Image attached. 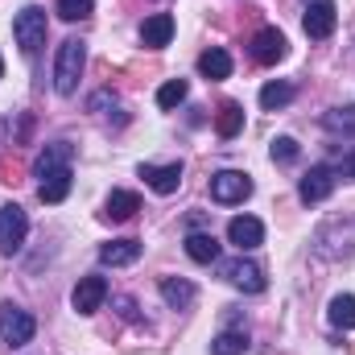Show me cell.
I'll list each match as a JSON object with an SVG mask.
<instances>
[{
    "label": "cell",
    "instance_id": "ac0fdd59",
    "mask_svg": "<svg viewBox=\"0 0 355 355\" xmlns=\"http://www.w3.org/2000/svg\"><path fill=\"white\" fill-rule=\"evenodd\" d=\"M137 211H141V198H137L132 190H112V194H107V207H103V219L124 223V219H132Z\"/></svg>",
    "mask_w": 355,
    "mask_h": 355
},
{
    "label": "cell",
    "instance_id": "3957f363",
    "mask_svg": "<svg viewBox=\"0 0 355 355\" xmlns=\"http://www.w3.org/2000/svg\"><path fill=\"white\" fill-rule=\"evenodd\" d=\"M33 331H37V322H33L29 310H21L12 302H0V339L8 347H25L33 339Z\"/></svg>",
    "mask_w": 355,
    "mask_h": 355
},
{
    "label": "cell",
    "instance_id": "7a4b0ae2",
    "mask_svg": "<svg viewBox=\"0 0 355 355\" xmlns=\"http://www.w3.org/2000/svg\"><path fill=\"white\" fill-rule=\"evenodd\" d=\"M46 33H50V21H46V12H42L37 4H29V8L17 12V21H12V37H17V46H21L25 58H37V54H42Z\"/></svg>",
    "mask_w": 355,
    "mask_h": 355
},
{
    "label": "cell",
    "instance_id": "484cf974",
    "mask_svg": "<svg viewBox=\"0 0 355 355\" xmlns=\"http://www.w3.org/2000/svg\"><path fill=\"white\" fill-rule=\"evenodd\" d=\"M289 99H293V87H289V83H265V87H261V107H265V112L285 107Z\"/></svg>",
    "mask_w": 355,
    "mask_h": 355
},
{
    "label": "cell",
    "instance_id": "f546056e",
    "mask_svg": "<svg viewBox=\"0 0 355 355\" xmlns=\"http://www.w3.org/2000/svg\"><path fill=\"white\" fill-rule=\"evenodd\" d=\"M112 306L120 310V318H124V322H141V310H137V302H132L128 293H120V297H112Z\"/></svg>",
    "mask_w": 355,
    "mask_h": 355
},
{
    "label": "cell",
    "instance_id": "d6986e66",
    "mask_svg": "<svg viewBox=\"0 0 355 355\" xmlns=\"http://www.w3.org/2000/svg\"><path fill=\"white\" fill-rule=\"evenodd\" d=\"M240 128H244V107H240L236 99H223L219 112H215V132H219L223 141H232Z\"/></svg>",
    "mask_w": 355,
    "mask_h": 355
},
{
    "label": "cell",
    "instance_id": "5bb4252c",
    "mask_svg": "<svg viewBox=\"0 0 355 355\" xmlns=\"http://www.w3.org/2000/svg\"><path fill=\"white\" fill-rule=\"evenodd\" d=\"M141 178L157 194H174L178 186H182V166L178 162H170V166H141Z\"/></svg>",
    "mask_w": 355,
    "mask_h": 355
},
{
    "label": "cell",
    "instance_id": "30bf717a",
    "mask_svg": "<svg viewBox=\"0 0 355 355\" xmlns=\"http://www.w3.org/2000/svg\"><path fill=\"white\" fill-rule=\"evenodd\" d=\"M335 170L331 166H310V174L302 178V186H297V194H302V202H327L331 198V190H335Z\"/></svg>",
    "mask_w": 355,
    "mask_h": 355
},
{
    "label": "cell",
    "instance_id": "836d02e7",
    "mask_svg": "<svg viewBox=\"0 0 355 355\" xmlns=\"http://www.w3.org/2000/svg\"><path fill=\"white\" fill-rule=\"evenodd\" d=\"M0 75H4V58H0Z\"/></svg>",
    "mask_w": 355,
    "mask_h": 355
},
{
    "label": "cell",
    "instance_id": "2e32d148",
    "mask_svg": "<svg viewBox=\"0 0 355 355\" xmlns=\"http://www.w3.org/2000/svg\"><path fill=\"white\" fill-rule=\"evenodd\" d=\"M71 166H58V170H50V174L42 178V186H37V198L42 202H62L67 194H71Z\"/></svg>",
    "mask_w": 355,
    "mask_h": 355
},
{
    "label": "cell",
    "instance_id": "44dd1931",
    "mask_svg": "<svg viewBox=\"0 0 355 355\" xmlns=\"http://www.w3.org/2000/svg\"><path fill=\"white\" fill-rule=\"evenodd\" d=\"M198 75H202V79H215V83H219V79H227V75H232V54H227V50H219V46H215V50H207V54L198 58Z\"/></svg>",
    "mask_w": 355,
    "mask_h": 355
},
{
    "label": "cell",
    "instance_id": "1f68e13d",
    "mask_svg": "<svg viewBox=\"0 0 355 355\" xmlns=\"http://www.w3.org/2000/svg\"><path fill=\"white\" fill-rule=\"evenodd\" d=\"M335 170V178H343V182H355V153H347L339 166H331Z\"/></svg>",
    "mask_w": 355,
    "mask_h": 355
},
{
    "label": "cell",
    "instance_id": "e575fe53",
    "mask_svg": "<svg viewBox=\"0 0 355 355\" xmlns=\"http://www.w3.org/2000/svg\"><path fill=\"white\" fill-rule=\"evenodd\" d=\"M352 355H355V343H352Z\"/></svg>",
    "mask_w": 355,
    "mask_h": 355
},
{
    "label": "cell",
    "instance_id": "d6a6232c",
    "mask_svg": "<svg viewBox=\"0 0 355 355\" xmlns=\"http://www.w3.org/2000/svg\"><path fill=\"white\" fill-rule=\"evenodd\" d=\"M107 103H116V95H112V91H95V95H91V112H103Z\"/></svg>",
    "mask_w": 355,
    "mask_h": 355
},
{
    "label": "cell",
    "instance_id": "9a60e30c",
    "mask_svg": "<svg viewBox=\"0 0 355 355\" xmlns=\"http://www.w3.org/2000/svg\"><path fill=\"white\" fill-rule=\"evenodd\" d=\"M186 257H190L194 265H215V261H219V240H215L211 232H190V236H186Z\"/></svg>",
    "mask_w": 355,
    "mask_h": 355
},
{
    "label": "cell",
    "instance_id": "4dcf8cb0",
    "mask_svg": "<svg viewBox=\"0 0 355 355\" xmlns=\"http://www.w3.org/2000/svg\"><path fill=\"white\" fill-rule=\"evenodd\" d=\"M0 182H21V162H12V157H0Z\"/></svg>",
    "mask_w": 355,
    "mask_h": 355
},
{
    "label": "cell",
    "instance_id": "f1b7e54d",
    "mask_svg": "<svg viewBox=\"0 0 355 355\" xmlns=\"http://www.w3.org/2000/svg\"><path fill=\"white\" fill-rule=\"evenodd\" d=\"M186 99V79H170V83H162V91H157V103L162 107H178Z\"/></svg>",
    "mask_w": 355,
    "mask_h": 355
},
{
    "label": "cell",
    "instance_id": "9c48e42d",
    "mask_svg": "<svg viewBox=\"0 0 355 355\" xmlns=\"http://www.w3.org/2000/svg\"><path fill=\"white\" fill-rule=\"evenodd\" d=\"M289 54V42H285V33L281 29H261L257 37H252V62H261V67H277L281 58Z\"/></svg>",
    "mask_w": 355,
    "mask_h": 355
},
{
    "label": "cell",
    "instance_id": "5b68a950",
    "mask_svg": "<svg viewBox=\"0 0 355 355\" xmlns=\"http://www.w3.org/2000/svg\"><path fill=\"white\" fill-rule=\"evenodd\" d=\"M25 236H29V215H25V211H21L17 202L0 207V252H4V257L21 252Z\"/></svg>",
    "mask_w": 355,
    "mask_h": 355
},
{
    "label": "cell",
    "instance_id": "83f0119b",
    "mask_svg": "<svg viewBox=\"0 0 355 355\" xmlns=\"http://www.w3.org/2000/svg\"><path fill=\"white\" fill-rule=\"evenodd\" d=\"M297 153H302V149H297V141H293V137H277V141H272V162L293 166V162H297Z\"/></svg>",
    "mask_w": 355,
    "mask_h": 355
},
{
    "label": "cell",
    "instance_id": "7402d4cb",
    "mask_svg": "<svg viewBox=\"0 0 355 355\" xmlns=\"http://www.w3.org/2000/svg\"><path fill=\"white\" fill-rule=\"evenodd\" d=\"M58 166H71V145H67V141H54V145H46V149H42V157L33 162V174L46 178L50 170H58Z\"/></svg>",
    "mask_w": 355,
    "mask_h": 355
},
{
    "label": "cell",
    "instance_id": "7c38bea8",
    "mask_svg": "<svg viewBox=\"0 0 355 355\" xmlns=\"http://www.w3.org/2000/svg\"><path fill=\"white\" fill-rule=\"evenodd\" d=\"M103 297H107V281H103V277H83V281L75 285V293H71V306H75L79 314H95V310L103 306Z\"/></svg>",
    "mask_w": 355,
    "mask_h": 355
},
{
    "label": "cell",
    "instance_id": "277c9868",
    "mask_svg": "<svg viewBox=\"0 0 355 355\" xmlns=\"http://www.w3.org/2000/svg\"><path fill=\"white\" fill-rule=\"evenodd\" d=\"M314 248H318V257H327V261H343V257H352L355 252V219L347 223V227H343V219L327 223V227L318 232Z\"/></svg>",
    "mask_w": 355,
    "mask_h": 355
},
{
    "label": "cell",
    "instance_id": "ffe728a7",
    "mask_svg": "<svg viewBox=\"0 0 355 355\" xmlns=\"http://www.w3.org/2000/svg\"><path fill=\"white\" fill-rule=\"evenodd\" d=\"M137 257H141V240H112V244H103V248H99V261H103V265H112V268L132 265Z\"/></svg>",
    "mask_w": 355,
    "mask_h": 355
},
{
    "label": "cell",
    "instance_id": "603a6c76",
    "mask_svg": "<svg viewBox=\"0 0 355 355\" xmlns=\"http://www.w3.org/2000/svg\"><path fill=\"white\" fill-rule=\"evenodd\" d=\"M248 352V331L244 327H232V331H219L211 339V355H244Z\"/></svg>",
    "mask_w": 355,
    "mask_h": 355
},
{
    "label": "cell",
    "instance_id": "cb8c5ba5",
    "mask_svg": "<svg viewBox=\"0 0 355 355\" xmlns=\"http://www.w3.org/2000/svg\"><path fill=\"white\" fill-rule=\"evenodd\" d=\"M322 128H327L331 137H352V132H355V103L331 107V112L322 116Z\"/></svg>",
    "mask_w": 355,
    "mask_h": 355
},
{
    "label": "cell",
    "instance_id": "8fae6325",
    "mask_svg": "<svg viewBox=\"0 0 355 355\" xmlns=\"http://www.w3.org/2000/svg\"><path fill=\"white\" fill-rule=\"evenodd\" d=\"M227 240H232L240 252L261 248V244H265V223H261V219H252V215H236V219L227 223Z\"/></svg>",
    "mask_w": 355,
    "mask_h": 355
},
{
    "label": "cell",
    "instance_id": "4fadbf2b",
    "mask_svg": "<svg viewBox=\"0 0 355 355\" xmlns=\"http://www.w3.org/2000/svg\"><path fill=\"white\" fill-rule=\"evenodd\" d=\"M170 37H174V17H170V12H153V17H145V25H141V42H145V50H166Z\"/></svg>",
    "mask_w": 355,
    "mask_h": 355
},
{
    "label": "cell",
    "instance_id": "d4e9b609",
    "mask_svg": "<svg viewBox=\"0 0 355 355\" xmlns=\"http://www.w3.org/2000/svg\"><path fill=\"white\" fill-rule=\"evenodd\" d=\"M327 314H331V327L335 331H355V297L352 293H335Z\"/></svg>",
    "mask_w": 355,
    "mask_h": 355
},
{
    "label": "cell",
    "instance_id": "ba28073f",
    "mask_svg": "<svg viewBox=\"0 0 355 355\" xmlns=\"http://www.w3.org/2000/svg\"><path fill=\"white\" fill-rule=\"evenodd\" d=\"M306 33L314 37V42H322V37H331L335 33V25H339V8H335V0H306Z\"/></svg>",
    "mask_w": 355,
    "mask_h": 355
},
{
    "label": "cell",
    "instance_id": "6da1fadb",
    "mask_svg": "<svg viewBox=\"0 0 355 355\" xmlns=\"http://www.w3.org/2000/svg\"><path fill=\"white\" fill-rule=\"evenodd\" d=\"M83 67H87V46L79 37H67L58 46V62H54V91L58 95H75Z\"/></svg>",
    "mask_w": 355,
    "mask_h": 355
},
{
    "label": "cell",
    "instance_id": "52a82bcc",
    "mask_svg": "<svg viewBox=\"0 0 355 355\" xmlns=\"http://www.w3.org/2000/svg\"><path fill=\"white\" fill-rule=\"evenodd\" d=\"M219 272H223V281H232V285L244 289V293H261V289H265V268L257 265V261H244V257L219 261Z\"/></svg>",
    "mask_w": 355,
    "mask_h": 355
},
{
    "label": "cell",
    "instance_id": "8992f818",
    "mask_svg": "<svg viewBox=\"0 0 355 355\" xmlns=\"http://www.w3.org/2000/svg\"><path fill=\"white\" fill-rule=\"evenodd\" d=\"M248 194H252V178L240 174V170H219V174L211 178V198H215V202H223V207L244 202Z\"/></svg>",
    "mask_w": 355,
    "mask_h": 355
},
{
    "label": "cell",
    "instance_id": "e0dca14e",
    "mask_svg": "<svg viewBox=\"0 0 355 355\" xmlns=\"http://www.w3.org/2000/svg\"><path fill=\"white\" fill-rule=\"evenodd\" d=\"M157 289H162V297H166L170 310H186V306H194V285H190L186 277H162Z\"/></svg>",
    "mask_w": 355,
    "mask_h": 355
},
{
    "label": "cell",
    "instance_id": "4316f807",
    "mask_svg": "<svg viewBox=\"0 0 355 355\" xmlns=\"http://www.w3.org/2000/svg\"><path fill=\"white\" fill-rule=\"evenodd\" d=\"M95 0H58V17L62 21H87Z\"/></svg>",
    "mask_w": 355,
    "mask_h": 355
}]
</instances>
